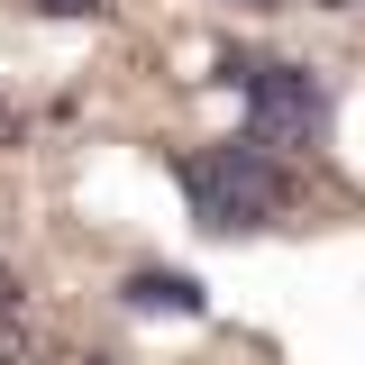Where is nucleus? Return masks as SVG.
<instances>
[{
	"instance_id": "obj_6",
	"label": "nucleus",
	"mask_w": 365,
	"mask_h": 365,
	"mask_svg": "<svg viewBox=\"0 0 365 365\" xmlns=\"http://www.w3.org/2000/svg\"><path fill=\"white\" fill-rule=\"evenodd\" d=\"M228 9H292V0H228Z\"/></svg>"
},
{
	"instance_id": "obj_3",
	"label": "nucleus",
	"mask_w": 365,
	"mask_h": 365,
	"mask_svg": "<svg viewBox=\"0 0 365 365\" xmlns=\"http://www.w3.org/2000/svg\"><path fill=\"white\" fill-rule=\"evenodd\" d=\"M119 311H137V319H201L210 292L192 274H174V265H128L119 274Z\"/></svg>"
},
{
	"instance_id": "obj_9",
	"label": "nucleus",
	"mask_w": 365,
	"mask_h": 365,
	"mask_svg": "<svg viewBox=\"0 0 365 365\" xmlns=\"http://www.w3.org/2000/svg\"><path fill=\"white\" fill-rule=\"evenodd\" d=\"M91 365H101V356H91Z\"/></svg>"
},
{
	"instance_id": "obj_8",
	"label": "nucleus",
	"mask_w": 365,
	"mask_h": 365,
	"mask_svg": "<svg viewBox=\"0 0 365 365\" xmlns=\"http://www.w3.org/2000/svg\"><path fill=\"white\" fill-rule=\"evenodd\" d=\"M0 128H9V110H0Z\"/></svg>"
},
{
	"instance_id": "obj_4",
	"label": "nucleus",
	"mask_w": 365,
	"mask_h": 365,
	"mask_svg": "<svg viewBox=\"0 0 365 365\" xmlns=\"http://www.w3.org/2000/svg\"><path fill=\"white\" fill-rule=\"evenodd\" d=\"M28 9H37V19H101L110 0H28Z\"/></svg>"
},
{
	"instance_id": "obj_7",
	"label": "nucleus",
	"mask_w": 365,
	"mask_h": 365,
	"mask_svg": "<svg viewBox=\"0 0 365 365\" xmlns=\"http://www.w3.org/2000/svg\"><path fill=\"white\" fill-rule=\"evenodd\" d=\"M319 9H356V0H319Z\"/></svg>"
},
{
	"instance_id": "obj_1",
	"label": "nucleus",
	"mask_w": 365,
	"mask_h": 365,
	"mask_svg": "<svg viewBox=\"0 0 365 365\" xmlns=\"http://www.w3.org/2000/svg\"><path fill=\"white\" fill-rule=\"evenodd\" d=\"M174 182H182V201H192V228H210V237H256V228H274L292 210V165L265 155V146H247V137L182 146Z\"/></svg>"
},
{
	"instance_id": "obj_2",
	"label": "nucleus",
	"mask_w": 365,
	"mask_h": 365,
	"mask_svg": "<svg viewBox=\"0 0 365 365\" xmlns=\"http://www.w3.org/2000/svg\"><path fill=\"white\" fill-rule=\"evenodd\" d=\"M201 83H220L247 101V146H265V155H311L319 137H329V83H319V64H292V55H220Z\"/></svg>"
},
{
	"instance_id": "obj_5",
	"label": "nucleus",
	"mask_w": 365,
	"mask_h": 365,
	"mask_svg": "<svg viewBox=\"0 0 365 365\" xmlns=\"http://www.w3.org/2000/svg\"><path fill=\"white\" fill-rule=\"evenodd\" d=\"M9 311H19V274L0 265V319H9Z\"/></svg>"
}]
</instances>
